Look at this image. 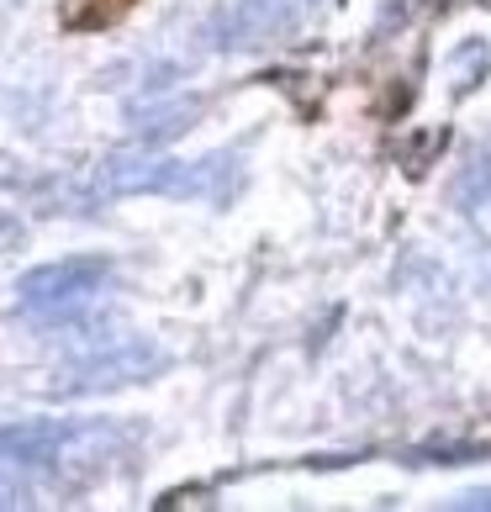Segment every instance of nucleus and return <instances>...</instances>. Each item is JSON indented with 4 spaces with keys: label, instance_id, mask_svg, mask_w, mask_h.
I'll return each instance as SVG.
<instances>
[{
    "label": "nucleus",
    "instance_id": "1",
    "mask_svg": "<svg viewBox=\"0 0 491 512\" xmlns=\"http://www.w3.org/2000/svg\"><path fill=\"white\" fill-rule=\"evenodd\" d=\"M138 6V0H69L64 6V22L69 27H111Z\"/></svg>",
    "mask_w": 491,
    "mask_h": 512
}]
</instances>
